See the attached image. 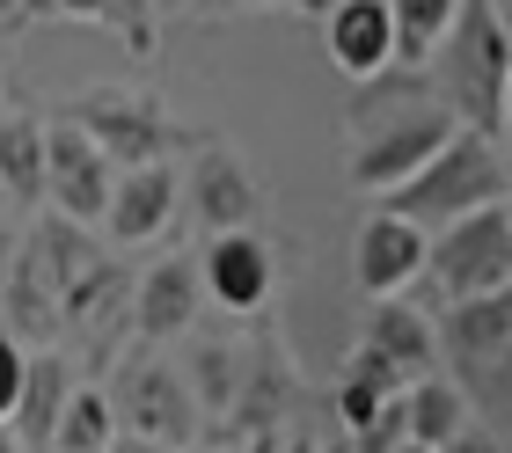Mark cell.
<instances>
[{
	"label": "cell",
	"instance_id": "cell-1",
	"mask_svg": "<svg viewBox=\"0 0 512 453\" xmlns=\"http://www.w3.org/2000/svg\"><path fill=\"white\" fill-rule=\"evenodd\" d=\"M483 205H505V161L483 132H454L447 147H439L417 176H403L381 198L388 220H410L417 234H439L454 220H469Z\"/></svg>",
	"mask_w": 512,
	"mask_h": 453
},
{
	"label": "cell",
	"instance_id": "cell-2",
	"mask_svg": "<svg viewBox=\"0 0 512 453\" xmlns=\"http://www.w3.org/2000/svg\"><path fill=\"white\" fill-rule=\"evenodd\" d=\"M439 66H447V103H454V125L461 132H498V103H505V81H512V22L491 8V0H461L454 8V30L439 37Z\"/></svg>",
	"mask_w": 512,
	"mask_h": 453
},
{
	"label": "cell",
	"instance_id": "cell-3",
	"mask_svg": "<svg viewBox=\"0 0 512 453\" xmlns=\"http://www.w3.org/2000/svg\"><path fill=\"white\" fill-rule=\"evenodd\" d=\"M66 117L96 139V154L110 169H147V161H176L183 147H198V132H183L169 110H161V95L147 88H81Z\"/></svg>",
	"mask_w": 512,
	"mask_h": 453
},
{
	"label": "cell",
	"instance_id": "cell-4",
	"mask_svg": "<svg viewBox=\"0 0 512 453\" xmlns=\"http://www.w3.org/2000/svg\"><path fill=\"white\" fill-rule=\"evenodd\" d=\"M461 125L447 103H395L388 117H374V125H359L352 139V161H344V183L366 190V198H388L403 176H417L425 161L447 147Z\"/></svg>",
	"mask_w": 512,
	"mask_h": 453
},
{
	"label": "cell",
	"instance_id": "cell-5",
	"mask_svg": "<svg viewBox=\"0 0 512 453\" xmlns=\"http://www.w3.org/2000/svg\"><path fill=\"white\" fill-rule=\"evenodd\" d=\"M425 278L439 285V300H483L512 285V205H483L469 220L425 234Z\"/></svg>",
	"mask_w": 512,
	"mask_h": 453
},
{
	"label": "cell",
	"instance_id": "cell-6",
	"mask_svg": "<svg viewBox=\"0 0 512 453\" xmlns=\"http://www.w3.org/2000/svg\"><path fill=\"white\" fill-rule=\"evenodd\" d=\"M110 410H118V432L154 439V446H169V453H183V446L198 439V395H191V380H183L176 366H161V359H132L118 373Z\"/></svg>",
	"mask_w": 512,
	"mask_h": 453
},
{
	"label": "cell",
	"instance_id": "cell-7",
	"mask_svg": "<svg viewBox=\"0 0 512 453\" xmlns=\"http://www.w3.org/2000/svg\"><path fill=\"white\" fill-rule=\"evenodd\" d=\"M110 183H118V169L96 154V139H88L74 117H44V198L59 205V220H74L96 234L103 220V198H110Z\"/></svg>",
	"mask_w": 512,
	"mask_h": 453
},
{
	"label": "cell",
	"instance_id": "cell-8",
	"mask_svg": "<svg viewBox=\"0 0 512 453\" xmlns=\"http://www.w3.org/2000/svg\"><path fill=\"white\" fill-rule=\"evenodd\" d=\"M198 285H205L213 307H227V315H264L271 293H278V249L256 227L213 234L205 256H198Z\"/></svg>",
	"mask_w": 512,
	"mask_h": 453
},
{
	"label": "cell",
	"instance_id": "cell-9",
	"mask_svg": "<svg viewBox=\"0 0 512 453\" xmlns=\"http://www.w3.org/2000/svg\"><path fill=\"white\" fill-rule=\"evenodd\" d=\"M176 205H183V176H176V161L118 169V183H110V198H103L96 234H103V242H118V249L161 242V234L176 227Z\"/></svg>",
	"mask_w": 512,
	"mask_h": 453
},
{
	"label": "cell",
	"instance_id": "cell-10",
	"mask_svg": "<svg viewBox=\"0 0 512 453\" xmlns=\"http://www.w3.org/2000/svg\"><path fill=\"white\" fill-rule=\"evenodd\" d=\"M183 198H191V212L213 234L256 227V212H264V190H256L249 161L235 147H220V139H198V161H191V176H183Z\"/></svg>",
	"mask_w": 512,
	"mask_h": 453
},
{
	"label": "cell",
	"instance_id": "cell-11",
	"mask_svg": "<svg viewBox=\"0 0 512 453\" xmlns=\"http://www.w3.org/2000/svg\"><path fill=\"white\" fill-rule=\"evenodd\" d=\"M352 278L366 300H403L417 278H425V234L410 220H388L374 205L359 220V242H352Z\"/></svg>",
	"mask_w": 512,
	"mask_h": 453
},
{
	"label": "cell",
	"instance_id": "cell-12",
	"mask_svg": "<svg viewBox=\"0 0 512 453\" xmlns=\"http://www.w3.org/2000/svg\"><path fill=\"white\" fill-rule=\"evenodd\" d=\"M198 307H205L198 256H161L154 271H139V278H132V300H125V315H132V337H147V344H169V337H183V329L198 322Z\"/></svg>",
	"mask_w": 512,
	"mask_h": 453
},
{
	"label": "cell",
	"instance_id": "cell-13",
	"mask_svg": "<svg viewBox=\"0 0 512 453\" xmlns=\"http://www.w3.org/2000/svg\"><path fill=\"white\" fill-rule=\"evenodd\" d=\"M322 44L344 81H381L395 66V22L388 0H330L322 8Z\"/></svg>",
	"mask_w": 512,
	"mask_h": 453
},
{
	"label": "cell",
	"instance_id": "cell-14",
	"mask_svg": "<svg viewBox=\"0 0 512 453\" xmlns=\"http://www.w3.org/2000/svg\"><path fill=\"white\" fill-rule=\"evenodd\" d=\"M374 359H388L403 380H425L439 373V329L432 315H417L410 300H374V315H366V337H359Z\"/></svg>",
	"mask_w": 512,
	"mask_h": 453
},
{
	"label": "cell",
	"instance_id": "cell-15",
	"mask_svg": "<svg viewBox=\"0 0 512 453\" xmlns=\"http://www.w3.org/2000/svg\"><path fill=\"white\" fill-rule=\"evenodd\" d=\"M66 395H74V366H66L52 344H44V351H30L8 432H15L22 446H30V453H44V446H52V424H59V410H66Z\"/></svg>",
	"mask_w": 512,
	"mask_h": 453
},
{
	"label": "cell",
	"instance_id": "cell-16",
	"mask_svg": "<svg viewBox=\"0 0 512 453\" xmlns=\"http://www.w3.org/2000/svg\"><path fill=\"white\" fill-rule=\"evenodd\" d=\"M439 351H454L461 366H505V351H512V285L505 293H483V300H454Z\"/></svg>",
	"mask_w": 512,
	"mask_h": 453
},
{
	"label": "cell",
	"instance_id": "cell-17",
	"mask_svg": "<svg viewBox=\"0 0 512 453\" xmlns=\"http://www.w3.org/2000/svg\"><path fill=\"white\" fill-rule=\"evenodd\" d=\"M8 337L22 344V337H37V344H52V337H66V322H59V293H52V271H44V256H37V242H22L15 249V264H8Z\"/></svg>",
	"mask_w": 512,
	"mask_h": 453
},
{
	"label": "cell",
	"instance_id": "cell-18",
	"mask_svg": "<svg viewBox=\"0 0 512 453\" xmlns=\"http://www.w3.org/2000/svg\"><path fill=\"white\" fill-rule=\"evenodd\" d=\"M0 190L8 205H44V117L8 110L0 117Z\"/></svg>",
	"mask_w": 512,
	"mask_h": 453
},
{
	"label": "cell",
	"instance_id": "cell-19",
	"mask_svg": "<svg viewBox=\"0 0 512 453\" xmlns=\"http://www.w3.org/2000/svg\"><path fill=\"white\" fill-rule=\"evenodd\" d=\"M403 424H410V446H447L454 432H469V395L454 380L425 373L403 388Z\"/></svg>",
	"mask_w": 512,
	"mask_h": 453
},
{
	"label": "cell",
	"instance_id": "cell-20",
	"mask_svg": "<svg viewBox=\"0 0 512 453\" xmlns=\"http://www.w3.org/2000/svg\"><path fill=\"white\" fill-rule=\"evenodd\" d=\"M454 8H461V0H388V22H395V66H432L439 37L454 30Z\"/></svg>",
	"mask_w": 512,
	"mask_h": 453
},
{
	"label": "cell",
	"instance_id": "cell-21",
	"mask_svg": "<svg viewBox=\"0 0 512 453\" xmlns=\"http://www.w3.org/2000/svg\"><path fill=\"white\" fill-rule=\"evenodd\" d=\"M118 439V410H110L103 388H74L66 395V410L52 424V453H110Z\"/></svg>",
	"mask_w": 512,
	"mask_h": 453
},
{
	"label": "cell",
	"instance_id": "cell-22",
	"mask_svg": "<svg viewBox=\"0 0 512 453\" xmlns=\"http://www.w3.org/2000/svg\"><path fill=\"white\" fill-rule=\"evenodd\" d=\"M388 402H395V388H374V380H359V373H337V424H344V439H359Z\"/></svg>",
	"mask_w": 512,
	"mask_h": 453
},
{
	"label": "cell",
	"instance_id": "cell-23",
	"mask_svg": "<svg viewBox=\"0 0 512 453\" xmlns=\"http://www.w3.org/2000/svg\"><path fill=\"white\" fill-rule=\"evenodd\" d=\"M22 366H30V351H22L8 329H0V424L15 417V395H22Z\"/></svg>",
	"mask_w": 512,
	"mask_h": 453
},
{
	"label": "cell",
	"instance_id": "cell-24",
	"mask_svg": "<svg viewBox=\"0 0 512 453\" xmlns=\"http://www.w3.org/2000/svg\"><path fill=\"white\" fill-rule=\"evenodd\" d=\"M118 30H125V44L132 52H154V0H118Z\"/></svg>",
	"mask_w": 512,
	"mask_h": 453
},
{
	"label": "cell",
	"instance_id": "cell-25",
	"mask_svg": "<svg viewBox=\"0 0 512 453\" xmlns=\"http://www.w3.org/2000/svg\"><path fill=\"white\" fill-rule=\"evenodd\" d=\"M44 15H74V22H118V0H30Z\"/></svg>",
	"mask_w": 512,
	"mask_h": 453
},
{
	"label": "cell",
	"instance_id": "cell-26",
	"mask_svg": "<svg viewBox=\"0 0 512 453\" xmlns=\"http://www.w3.org/2000/svg\"><path fill=\"white\" fill-rule=\"evenodd\" d=\"M432 453H505V446H498L491 432H476V424H469V432H454L447 446H432Z\"/></svg>",
	"mask_w": 512,
	"mask_h": 453
},
{
	"label": "cell",
	"instance_id": "cell-27",
	"mask_svg": "<svg viewBox=\"0 0 512 453\" xmlns=\"http://www.w3.org/2000/svg\"><path fill=\"white\" fill-rule=\"evenodd\" d=\"M220 8H286V15H322L330 0H220Z\"/></svg>",
	"mask_w": 512,
	"mask_h": 453
},
{
	"label": "cell",
	"instance_id": "cell-28",
	"mask_svg": "<svg viewBox=\"0 0 512 453\" xmlns=\"http://www.w3.org/2000/svg\"><path fill=\"white\" fill-rule=\"evenodd\" d=\"M110 453H169V446H154V439H132V432H118V439H110Z\"/></svg>",
	"mask_w": 512,
	"mask_h": 453
},
{
	"label": "cell",
	"instance_id": "cell-29",
	"mask_svg": "<svg viewBox=\"0 0 512 453\" xmlns=\"http://www.w3.org/2000/svg\"><path fill=\"white\" fill-rule=\"evenodd\" d=\"M30 15V0H0V30H8V22H22Z\"/></svg>",
	"mask_w": 512,
	"mask_h": 453
},
{
	"label": "cell",
	"instance_id": "cell-30",
	"mask_svg": "<svg viewBox=\"0 0 512 453\" xmlns=\"http://www.w3.org/2000/svg\"><path fill=\"white\" fill-rule=\"evenodd\" d=\"M498 132L512 139V81H505V103H498Z\"/></svg>",
	"mask_w": 512,
	"mask_h": 453
},
{
	"label": "cell",
	"instance_id": "cell-31",
	"mask_svg": "<svg viewBox=\"0 0 512 453\" xmlns=\"http://www.w3.org/2000/svg\"><path fill=\"white\" fill-rule=\"evenodd\" d=\"M0 453H30V446H22V439L8 432V424H0Z\"/></svg>",
	"mask_w": 512,
	"mask_h": 453
},
{
	"label": "cell",
	"instance_id": "cell-32",
	"mask_svg": "<svg viewBox=\"0 0 512 453\" xmlns=\"http://www.w3.org/2000/svg\"><path fill=\"white\" fill-rule=\"evenodd\" d=\"M278 453H315V439H286V446H278Z\"/></svg>",
	"mask_w": 512,
	"mask_h": 453
},
{
	"label": "cell",
	"instance_id": "cell-33",
	"mask_svg": "<svg viewBox=\"0 0 512 453\" xmlns=\"http://www.w3.org/2000/svg\"><path fill=\"white\" fill-rule=\"evenodd\" d=\"M176 8H191V0H154V15H176Z\"/></svg>",
	"mask_w": 512,
	"mask_h": 453
},
{
	"label": "cell",
	"instance_id": "cell-34",
	"mask_svg": "<svg viewBox=\"0 0 512 453\" xmlns=\"http://www.w3.org/2000/svg\"><path fill=\"white\" fill-rule=\"evenodd\" d=\"M315 453H352V439H330V446H315Z\"/></svg>",
	"mask_w": 512,
	"mask_h": 453
},
{
	"label": "cell",
	"instance_id": "cell-35",
	"mask_svg": "<svg viewBox=\"0 0 512 453\" xmlns=\"http://www.w3.org/2000/svg\"><path fill=\"white\" fill-rule=\"evenodd\" d=\"M388 453H432V446H410V439H403V446H388Z\"/></svg>",
	"mask_w": 512,
	"mask_h": 453
},
{
	"label": "cell",
	"instance_id": "cell-36",
	"mask_svg": "<svg viewBox=\"0 0 512 453\" xmlns=\"http://www.w3.org/2000/svg\"><path fill=\"white\" fill-rule=\"evenodd\" d=\"M8 212H15V205H8V190H0V227H8Z\"/></svg>",
	"mask_w": 512,
	"mask_h": 453
},
{
	"label": "cell",
	"instance_id": "cell-37",
	"mask_svg": "<svg viewBox=\"0 0 512 453\" xmlns=\"http://www.w3.org/2000/svg\"><path fill=\"white\" fill-rule=\"evenodd\" d=\"M505 205H512V169H505Z\"/></svg>",
	"mask_w": 512,
	"mask_h": 453
},
{
	"label": "cell",
	"instance_id": "cell-38",
	"mask_svg": "<svg viewBox=\"0 0 512 453\" xmlns=\"http://www.w3.org/2000/svg\"><path fill=\"white\" fill-rule=\"evenodd\" d=\"M505 380H512V351H505Z\"/></svg>",
	"mask_w": 512,
	"mask_h": 453
}]
</instances>
